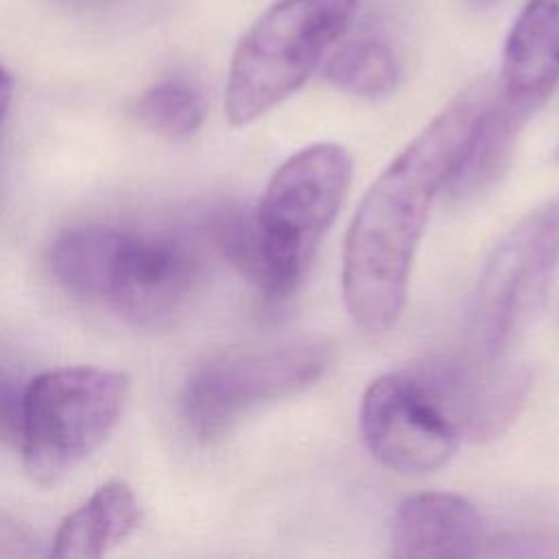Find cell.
<instances>
[{
  "label": "cell",
  "instance_id": "11",
  "mask_svg": "<svg viewBox=\"0 0 559 559\" xmlns=\"http://www.w3.org/2000/svg\"><path fill=\"white\" fill-rule=\"evenodd\" d=\"M559 85V0H526L502 48L500 94L533 116Z\"/></svg>",
  "mask_w": 559,
  "mask_h": 559
},
{
  "label": "cell",
  "instance_id": "12",
  "mask_svg": "<svg viewBox=\"0 0 559 559\" xmlns=\"http://www.w3.org/2000/svg\"><path fill=\"white\" fill-rule=\"evenodd\" d=\"M140 522L142 509L131 485L109 480L61 520L50 555L61 559L103 557L131 537Z\"/></svg>",
  "mask_w": 559,
  "mask_h": 559
},
{
  "label": "cell",
  "instance_id": "7",
  "mask_svg": "<svg viewBox=\"0 0 559 559\" xmlns=\"http://www.w3.org/2000/svg\"><path fill=\"white\" fill-rule=\"evenodd\" d=\"M358 424L369 452L402 474L439 469L461 441L411 371L378 376L362 393Z\"/></svg>",
  "mask_w": 559,
  "mask_h": 559
},
{
  "label": "cell",
  "instance_id": "19",
  "mask_svg": "<svg viewBox=\"0 0 559 559\" xmlns=\"http://www.w3.org/2000/svg\"><path fill=\"white\" fill-rule=\"evenodd\" d=\"M59 9H68L72 13H92V11H105L120 0H50Z\"/></svg>",
  "mask_w": 559,
  "mask_h": 559
},
{
  "label": "cell",
  "instance_id": "8",
  "mask_svg": "<svg viewBox=\"0 0 559 559\" xmlns=\"http://www.w3.org/2000/svg\"><path fill=\"white\" fill-rule=\"evenodd\" d=\"M199 277L201 255L186 238L127 231L105 306L133 325L157 328L183 310Z\"/></svg>",
  "mask_w": 559,
  "mask_h": 559
},
{
  "label": "cell",
  "instance_id": "10",
  "mask_svg": "<svg viewBox=\"0 0 559 559\" xmlns=\"http://www.w3.org/2000/svg\"><path fill=\"white\" fill-rule=\"evenodd\" d=\"M485 526L476 507L452 491L404 498L391 522V555L402 559H461L483 552Z\"/></svg>",
  "mask_w": 559,
  "mask_h": 559
},
{
  "label": "cell",
  "instance_id": "15",
  "mask_svg": "<svg viewBox=\"0 0 559 559\" xmlns=\"http://www.w3.org/2000/svg\"><path fill=\"white\" fill-rule=\"evenodd\" d=\"M323 74L336 90L360 98H384L400 83V63L393 48L376 35L341 41L328 57Z\"/></svg>",
  "mask_w": 559,
  "mask_h": 559
},
{
  "label": "cell",
  "instance_id": "18",
  "mask_svg": "<svg viewBox=\"0 0 559 559\" xmlns=\"http://www.w3.org/2000/svg\"><path fill=\"white\" fill-rule=\"evenodd\" d=\"M37 537L20 522L0 513V557H33Z\"/></svg>",
  "mask_w": 559,
  "mask_h": 559
},
{
  "label": "cell",
  "instance_id": "4",
  "mask_svg": "<svg viewBox=\"0 0 559 559\" xmlns=\"http://www.w3.org/2000/svg\"><path fill=\"white\" fill-rule=\"evenodd\" d=\"M131 380L122 371L76 365L48 369L24 386L20 450L28 476L52 487L92 456L124 411Z\"/></svg>",
  "mask_w": 559,
  "mask_h": 559
},
{
  "label": "cell",
  "instance_id": "3",
  "mask_svg": "<svg viewBox=\"0 0 559 559\" xmlns=\"http://www.w3.org/2000/svg\"><path fill=\"white\" fill-rule=\"evenodd\" d=\"M362 0H277L240 37L227 74L225 114L249 124L297 92L341 39Z\"/></svg>",
  "mask_w": 559,
  "mask_h": 559
},
{
  "label": "cell",
  "instance_id": "17",
  "mask_svg": "<svg viewBox=\"0 0 559 559\" xmlns=\"http://www.w3.org/2000/svg\"><path fill=\"white\" fill-rule=\"evenodd\" d=\"M24 386L11 367L0 360V441L9 445H20Z\"/></svg>",
  "mask_w": 559,
  "mask_h": 559
},
{
  "label": "cell",
  "instance_id": "14",
  "mask_svg": "<svg viewBox=\"0 0 559 559\" xmlns=\"http://www.w3.org/2000/svg\"><path fill=\"white\" fill-rule=\"evenodd\" d=\"M124 236L127 229L109 225L66 229L50 249L52 275L70 295L103 304Z\"/></svg>",
  "mask_w": 559,
  "mask_h": 559
},
{
  "label": "cell",
  "instance_id": "9",
  "mask_svg": "<svg viewBox=\"0 0 559 559\" xmlns=\"http://www.w3.org/2000/svg\"><path fill=\"white\" fill-rule=\"evenodd\" d=\"M411 373L441 408L459 437L483 441L498 437L518 417L526 393L528 373L496 358L430 356Z\"/></svg>",
  "mask_w": 559,
  "mask_h": 559
},
{
  "label": "cell",
  "instance_id": "6",
  "mask_svg": "<svg viewBox=\"0 0 559 559\" xmlns=\"http://www.w3.org/2000/svg\"><path fill=\"white\" fill-rule=\"evenodd\" d=\"M559 271V194L524 214L491 249L469 301L480 356L498 358Z\"/></svg>",
  "mask_w": 559,
  "mask_h": 559
},
{
  "label": "cell",
  "instance_id": "20",
  "mask_svg": "<svg viewBox=\"0 0 559 559\" xmlns=\"http://www.w3.org/2000/svg\"><path fill=\"white\" fill-rule=\"evenodd\" d=\"M11 98H13V76L0 66V122L9 111Z\"/></svg>",
  "mask_w": 559,
  "mask_h": 559
},
{
  "label": "cell",
  "instance_id": "5",
  "mask_svg": "<svg viewBox=\"0 0 559 559\" xmlns=\"http://www.w3.org/2000/svg\"><path fill=\"white\" fill-rule=\"evenodd\" d=\"M330 360V347L319 341L218 354L188 376L181 391L183 421L194 437L216 439L258 406L308 389Z\"/></svg>",
  "mask_w": 559,
  "mask_h": 559
},
{
  "label": "cell",
  "instance_id": "2",
  "mask_svg": "<svg viewBox=\"0 0 559 559\" xmlns=\"http://www.w3.org/2000/svg\"><path fill=\"white\" fill-rule=\"evenodd\" d=\"M349 181L352 155L334 142L297 151L271 175L234 264L264 299L282 301L297 290Z\"/></svg>",
  "mask_w": 559,
  "mask_h": 559
},
{
  "label": "cell",
  "instance_id": "21",
  "mask_svg": "<svg viewBox=\"0 0 559 559\" xmlns=\"http://www.w3.org/2000/svg\"><path fill=\"white\" fill-rule=\"evenodd\" d=\"M555 155H557V159H559V146H557V153H555Z\"/></svg>",
  "mask_w": 559,
  "mask_h": 559
},
{
  "label": "cell",
  "instance_id": "13",
  "mask_svg": "<svg viewBox=\"0 0 559 559\" xmlns=\"http://www.w3.org/2000/svg\"><path fill=\"white\" fill-rule=\"evenodd\" d=\"M528 118V114L500 94L498 85L491 87L469 142L445 183L452 201L478 197L498 181L511 162L518 133Z\"/></svg>",
  "mask_w": 559,
  "mask_h": 559
},
{
  "label": "cell",
  "instance_id": "16",
  "mask_svg": "<svg viewBox=\"0 0 559 559\" xmlns=\"http://www.w3.org/2000/svg\"><path fill=\"white\" fill-rule=\"evenodd\" d=\"M205 98L190 81L170 76L144 90L135 103L138 120L170 140L194 135L205 120Z\"/></svg>",
  "mask_w": 559,
  "mask_h": 559
},
{
  "label": "cell",
  "instance_id": "1",
  "mask_svg": "<svg viewBox=\"0 0 559 559\" xmlns=\"http://www.w3.org/2000/svg\"><path fill=\"white\" fill-rule=\"evenodd\" d=\"M491 85L480 83L437 114L376 177L345 236L343 301L367 332L382 334L400 319L413 258L435 197L461 159Z\"/></svg>",
  "mask_w": 559,
  "mask_h": 559
}]
</instances>
